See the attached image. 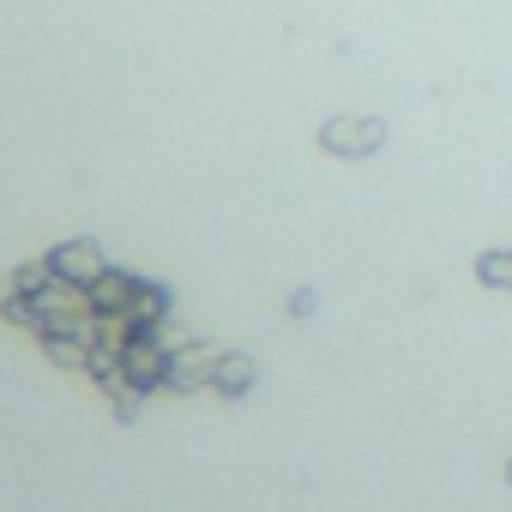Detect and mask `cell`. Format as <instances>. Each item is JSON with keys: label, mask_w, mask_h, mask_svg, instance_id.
Wrapping results in <instances>:
<instances>
[{"label": "cell", "mask_w": 512, "mask_h": 512, "mask_svg": "<svg viewBox=\"0 0 512 512\" xmlns=\"http://www.w3.org/2000/svg\"><path fill=\"white\" fill-rule=\"evenodd\" d=\"M506 482H512V464H506Z\"/></svg>", "instance_id": "obj_3"}, {"label": "cell", "mask_w": 512, "mask_h": 512, "mask_svg": "<svg viewBox=\"0 0 512 512\" xmlns=\"http://www.w3.org/2000/svg\"><path fill=\"white\" fill-rule=\"evenodd\" d=\"M476 278H482L488 290H512V247H506V253H482V260H476Z\"/></svg>", "instance_id": "obj_2"}, {"label": "cell", "mask_w": 512, "mask_h": 512, "mask_svg": "<svg viewBox=\"0 0 512 512\" xmlns=\"http://www.w3.org/2000/svg\"><path fill=\"white\" fill-rule=\"evenodd\" d=\"M320 145H326L332 157H368V151L386 145V121H380V115H332V121L320 127Z\"/></svg>", "instance_id": "obj_1"}]
</instances>
